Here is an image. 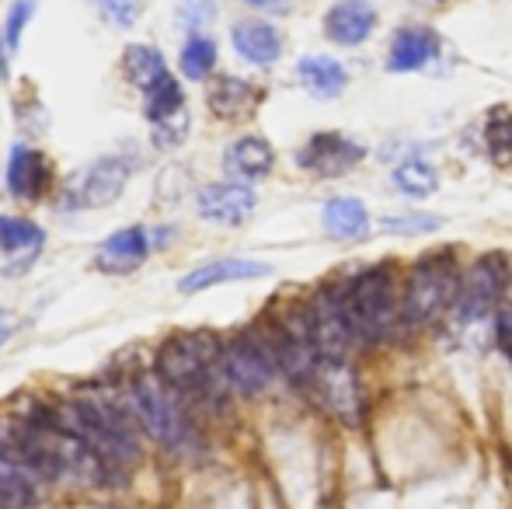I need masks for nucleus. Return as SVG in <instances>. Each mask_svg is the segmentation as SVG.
<instances>
[{"instance_id": "obj_12", "label": "nucleus", "mask_w": 512, "mask_h": 509, "mask_svg": "<svg viewBox=\"0 0 512 509\" xmlns=\"http://www.w3.org/2000/svg\"><path fill=\"white\" fill-rule=\"evenodd\" d=\"M199 217L220 227H241L258 210V196L248 182H213L196 196Z\"/></svg>"}, {"instance_id": "obj_33", "label": "nucleus", "mask_w": 512, "mask_h": 509, "mask_svg": "<svg viewBox=\"0 0 512 509\" xmlns=\"http://www.w3.org/2000/svg\"><path fill=\"white\" fill-rule=\"evenodd\" d=\"M18 332V314L14 311H0V346H4L11 335Z\"/></svg>"}, {"instance_id": "obj_3", "label": "nucleus", "mask_w": 512, "mask_h": 509, "mask_svg": "<svg viewBox=\"0 0 512 509\" xmlns=\"http://www.w3.org/2000/svg\"><path fill=\"white\" fill-rule=\"evenodd\" d=\"M126 405L136 426L171 457H189L199 450V433L185 412V398L161 374H140L126 387Z\"/></svg>"}, {"instance_id": "obj_10", "label": "nucleus", "mask_w": 512, "mask_h": 509, "mask_svg": "<svg viewBox=\"0 0 512 509\" xmlns=\"http://www.w3.org/2000/svg\"><path fill=\"white\" fill-rule=\"evenodd\" d=\"M310 391H314V398L324 405V412H331L338 422H345V426H356V422L363 419L366 398H363V387H359V377L349 370V363L321 360Z\"/></svg>"}, {"instance_id": "obj_8", "label": "nucleus", "mask_w": 512, "mask_h": 509, "mask_svg": "<svg viewBox=\"0 0 512 509\" xmlns=\"http://www.w3.org/2000/svg\"><path fill=\"white\" fill-rule=\"evenodd\" d=\"M129 175H133V164L122 154H108L98 161L84 164L74 178L63 189V206L67 210H102V206L115 203L126 189Z\"/></svg>"}, {"instance_id": "obj_24", "label": "nucleus", "mask_w": 512, "mask_h": 509, "mask_svg": "<svg viewBox=\"0 0 512 509\" xmlns=\"http://www.w3.org/2000/svg\"><path fill=\"white\" fill-rule=\"evenodd\" d=\"M481 140H485V150L495 168H509L512 164V109L499 105V109L488 112Z\"/></svg>"}, {"instance_id": "obj_25", "label": "nucleus", "mask_w": 512, "mask_h": 509, "mask_svg": "<svg viewBox=\"0 0 512 509\" xmlns=\"http://www.w3.org/2000/svg\"><path fill=\"white\" fill-rule=\"evenodd\" d=\"M216 60H220L216 42L203 32H192L189 39L182 42V53H178V67H182V74L189 77V81H206L216 70Z\"/></svg>"}, {"instance_id": "obj_15", "label": "nucleus", "mask_w": 512, "mask_h": 509, "mask_svg": "<svg viewBox=\"0 0 512 509\" xmlns=\"http://www.w3.org/2000/svg\"><path fill=\"white\" fill-rule=\"evenodd\" d=\"M269 272H272V265H265V262L227 255V258H216V262L199 265V269H192L189 276L178 279V293H203V290H213V286H223V283H244V279L269 276Z\"/></svg>"}, {"instance_id": "obj_26", "label": "nucleus", "mask_w": 512, "mask_h": 509, "mask_svg": "<svg viewBox=\"0 0 512 509\" xmlns=\"http://www.w3.org/2000/svg\"><path fill=\"white\" fill-rule=\"evenodd\" d=\"M391 182L398 185V192H405V196L425 199L439 189V171L432 168L429 161H422V157H408V161H401L398 168L391 171Z\"/></svg>"}, {"instance_id": "obj_29", "label": "nucleus", "mask_w": 512, "mask_h": 509, "mask_svg": "<svg viewBox=\"0 0 512 509\" xmlns=\"http://www.w3.org/2000/svg\"><path fill=\"white\" fill-rule=\"evenodd\" d=\"M439 224H443V220L432 217V213H398V217H384L387 234H425V231H436Z\"/></svg>"}, {"instance_id": "obj_28", "label": "nucleus", "mask_w": 512, "mask_h": 509, "mask_svg": "<svg viewBox=\"0 0 512 509\" xmlns=\"http://www.w3.org/2000/svg\"><path fill=\"white\" fill-rule=\"evenodd\" d=\"M35 14V0H14L11 11H7V21H4V39H7V49H18L21 46V35H25L28 21Z\"/></svg>"}, {"instance_id": "obj_20", "label": "nucleus", "mask_w": 512, "mask_h": 509, "mask_svg": "<svg viewBox=\"0 0 512 509\" xmlns=\"http://www.w3.org/2000/svg\"><path fill=\"white\" fill-rule=\"evenodd\" d=\"M324 234L335 241H359L370 234V210L363 206V199L356 196H338L328 199L321 213Z\"/></svg>"}, {"instance_id": "obj_2", "label": "nucleus", "mask_w": 512, "mask_h": 509, "mask_svg": "<svg viewBox=\"0 0 512 509\" xmlns=\"http://www.w3.org/2000/svg\"><path fill=\"white\" fill-rule=\"evenodd\" d=\"M157 374L185 401H203L216 408L227 398L223 377V342L209 332H178L157 349Z\"/></svg>"}, {"instance_id": "obj_4", "label": "nucleus", "mask_w": 512, "mask_h": 509, "mask_svg": "<svg viewBox=\"0 0 512 509\" xmlns=\"http://www.w3.org/2000/svg\"><path fill=\"white\" fill-rule=\"evenodd\" d=\"M345 300H349L356 339L366 342V346L387 342L398 328V318H405L398 304V272L387 262L356 272L345 283Z\"/></svg>"}, {"instance_id": "obj_21", "label": "nucleus", "mask_w": 512, "mask_h": 509, "mask_svg": "<svg viewBox=\"0 0 512 509\" xmlns=\"http://www.w3.org/2000/svg\"><path fill=\"white\" fill-rule=\"evenodd\" d=\"M262 102V91L255 84L241 81V77H216L209 88V109L220 119H244L255 112V105Z\"/></svg>"}, {"instance_id": "obj_5", "label": "nucleus", "mask_w": 512, "mask_h": 509, "mask_svg": "<svg viewBox=\"0 0 512 509\" xmlns=\"http://www.w3.org/2000/svg\"><path fill=\"white\" fill-rule=\"evenodd\" d=\"M460 283H464V276H460L457 255L450 248H439V252L418 258L405 279V300H401L405 321L425 328L436 325L446 314H453L460 297Z\"/></svg>"}, {"instance_id": "obj_19", "label": "nucleus", "mask_w": 512, "mask_h": 509, "mask_svg": "<svg viewBox=\"0 0 512 509\" xmlns=\"http://www.w3.org/2000/svg\"><path fill=\"white\" fill-rule=\"evenodd\" d=\"M223 168L230 171L234 182H258L276 168V150L265 136H241L223 154Z\"/></svg>"}, {"instance_id": "obj_6", "label": "nucleus", "mask_w": 512, "mask_h": 509, "mask_svg": "<svg viewBox=\"0 0 512 509\" xmlns=\"http://www.w3.org/2000/svg\"><path fill=\"white\" fill-rule=\"evenodd\" d=\"M279 360L276 346L269 339V328H255V332H241L230 342H223V377L227 387L244 398H255L265 387L276 381Z\"/></svg>"}, {"instance_id": "obj_22", "label": "nucleus", "mask_w": 512, "mask_h": 509, "mask_svg": "<svg viewBox=\"0 0 512 509\" xmlns=\"http://www.w3.org/2000/svg\"><path fill=\"white\" fill-rule=\"evenodd\" d=\"M297 77L310 95L324 98V102L338 98L345 91V84H349V70L338 60H331V56H304V60L297 63Z\"/></svg>"}, {"instance_id": "obj_9", "label": "nucleus", "mask_w": 512, "mask_h": 509, "mask_svg": "<svg viewBox=\"0 0 512 509\" xmlns=\"http://www.w3.org/2000/svg\"><path fill=\"white\" fill-rule=\"evenodd\" d=\"M509 276H512V265L509 258L502 252H488L481 255L471 269L464 272V283H460V297H457V307H453V318L457 321H478L485 314H492L499 307L502 293L509 286Z\"/></svg>"}, {"instance_id": "obj_34", "label": "nucleus", "mask_w": 512, "mask_h": 509, "mask_svg": "<svg viewBox=\"0 0 512 509\" xmlns=\"http://www.w3.org/2000/svg\"><path fill=\"white\" fill-rule=\"evenodd\" d=\"M251 7H258V11H286V0H248Z\"/></svg>"}, {"instance_id": "obj_18", "label": "nucleus", "mask_w": 512, "mask_h": 509, "mask_svg": "<svg viewBox=\"0 0 512 509\" xmlns=\"http://www.w3.org/2000/svg\"><path fill=\"white\" fill-rule=\"evenodd\" d=\"M439 56V32L432 28H401L391 39V53H387V70L391 74H415L425 70Z\"/></svg>"}, {"instance_id": "obj_23", "label": "nucleus", "mask_w": 512, "mask_h": 509, "mask_svg": "<svg viewBox=\"0 0 512 509\" xmlns=\"http://www.w3.org/2000/svg\"><path fill=\"white\" fill-rule=\"evenodd\" d=\"M122 67H126L129 84L140 88V91H147L150 84H157L164 74H168V63H164L161 49L147 46V42L126 46V53H122Z\"/></svg>"}, {"instance_id": "obj_30", "label": "nucleus", "mask_w": 512, "mask_h": 509, "mask_svg": "<svg viewBox=\"0 0 512 509\" xmlns=\"http://www.w3.org/2000/svg\"><path fill=\"white\" fill-rule=\"evenodd\" d=\"M95 4H98V11L119 28H133L136 21H140V4H136V0H95Z\"/></svg>"}, {"instance_id": "obj_16", "label": "nucleus", "mask_w": 512, "mask_h": 509, "mask_svg": "<svg viewBox=\"0 0 512 509\" xmlns=\"http://www.w3.org/2000/svg\"><path fill=\"white\" fill-rule=\"evenodd\" d=\"M377 28V11L366 0H338L328 14H324V35L335 46H363Z\"/></svg>"}, {"instance_id": "obj_32", "label": "nucleus", "mask_w": 512, "mask_h": 509, "mask_svg": "<svg viewBox=\"0 0 512 509\" xmlns=\"http://www.w3.org/2000/svg\"><path fill=\"white\" fill-rule=\"evenodd\" d=\"M499 346L512 360V304L502 307V314H499Z\"/></svg>"}, {"instance_id": "obj_31", "label": "nucleus", "mask_w": 512, "mask_h": 509, "mask_svg": "<svg viewBox=\"0 0 512 509\" xmlns=\"http://www.w3.org/2000/svg\"><path fill=\"white\" fill-rule=\"evenodd\" d=\"M213 18V7H209V0H182V7H178V21H189V32H203V21Z\"/></svg>"}, {"instance_id": "obj_13", "label": "nucleus", "mask_w": 512, "mask_h": 509, "mask_svg": "<svg viewBox=\"0 0 512 509\" xmlns=\"http://www.w3.org/2000/svg\"><path fill=\"white\" fill-rule=\"evenodd\" d=\"M7 192L14 199H25V203H39L46 196L49 182H53V164L46 161V154H39L28 143H14L11 157H7Z\"/></svg>"}, {"instance_id": "obj_27", "label": "nucleus", "mask_w": 512, "mask_h": 509, "mask_svg": "<svg viewBox=\"0 0 512 509\" xmlns=\"http://www.w3.org/2000/svg\"><path fill=\"white\" fill-rule=\"evenodd\" d=\"M42 241H46V238H42V231L32 224V220L0 217V252L35 258L42 252Z\"/></svg>"}, {"instance_id": "obj_7", "label": "nucleus", "mask_w": 512, "mask_h": 509, "mask_svg": "<svg viewBox=\"0 0 512 509\" xmlns=\"http://www.w3.org/2000/svg\"><path fill=\"white\" fill-rule=\"evenodd\" d=\"M310 339L324 363H345L356 339L349 300H345V283H324L307 304Z\"/></svg>"}, {"instance_id": "obj_17", "label": "nucleus", "mask_w": 512, "mask_h": 509, "mask_svg": "<svg viewBox=\"0 0 512 509\" xmlns=\"http://www.w3.org/2000/svg\"><path fill=\"white\" fill-rule=\"evenodd\" d=\"M230 42H234V53L251 67H272L283 56V35L276 32V25L262 18L237 21Z\"/></svg>"}, {"instance_id": "obj_11", "label": "nucleus", "mask_w": 512, "mask_h": 509, "mask_svg": "<svg viewBox=\"0 0 512 509\" xmlns=\"http://www.w3.org/2000/svg\"><path fill=\"white\" fill-rule=\"evenodd\" d=\"M363 161H366V147L342 133H314L304 147L297 150V164L317 178L349 175V171Z\"/></svg>"}, {"instance_id": "obj_35", "label": "nucleus", "mask_w": 512, "mask_h": 509, "mask_svg": "<svg viewBox=\"0 0 512 509\" xmlns=\"http://www.w3.org/2000/svg\"><path fill=\"white\" fill-rule=\"evenodd\" d=\"M7 53L11 49H7V39L0 35V81H7Z\"/></svg>"}, {"instance_id": "obj_1", "label": "nucleus", "mask_w": 512, "mask_h": 509, "mask_svg": "<svg viewBox=\"0 0 512 509\" xmlns=\"http://www.w3.org/2000/svg\"><path fill=\"white\" fill-rule=\"evenodd\" d=\"M63 429L84 440L108 471L112 478H122L129 468L140 464V440H136V422L129 405H115L108 398H91V394H81V398L60 401V405H49Z\"/></svg>"}, {"instance_id": "obj_14", "label": "nucleus", "mask_w": 512, "mask_h": 509, "mask_svg": "<svg viewBox=\"0 0 512 509\" xmlns=\"http://www.w3.org/2000/svg\"><path fill=\"white\" fill-rule=\"evenodd\" d=\"M147 255H150L147 227L133 224V227L115 231L112 238H105L102 245H98L95 265H98V272H105V276H129V272H136L143 262H147Z\"/></svg>"}]
</instances>
